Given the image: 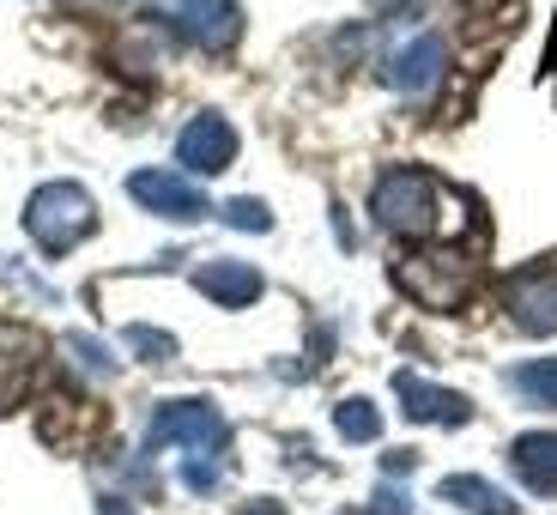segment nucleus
I'll return each instance as SVG.
<instances>
[{
    "mask_svg": "<svg viewBox=\"0 0 557 515\" xmlns=\"http://www.w3.org/2000/svg\"><path fill=\"white\" fill-rule=\"evenodd\" d=\"M370 207H376V224L394 237H431L443 224V182L431 170H388L376 182Z\"/></svg>",
    "mask_w": 557,
    "mask_h": 515,
    "instance_id": "obj_1",
    "label": "nucleus"
},
{
    "mask_svg": "<svg viewBox=\"0 0 557 515\" xmlns=\"http://www.w3.org/2000/svg\"><path fill=\"white\" fill-rule=\"evenodd\" d=\"M91 224H98V207H91V195H85L79 182H49V188H37L30 207H25V231L42 255L79 249V243L91 237Z\"/></svg>",
    "mask_w": 557,
    "mask_h": 515,
    "instance_id": "obj_2",
    "label": "nucleus"
},
{
    "mask_svg": "<svg viewBox=\"0 0 557 515\" xmlns=\"http://www.w3.org/2000/svg\"><path fill=\"white\" fill-rule=\"evenodd\" d=\"M158 13L170 19V25L182 30V37L195 42V49H231L243 30V13H237V0H158Z\"/></svg>",
    "mask_w": 557,
    "mask_h": 515,
    "instance_id": "obj_3",
    "label": "nucleus"
},
{
    "mask_svg": "<svg viewBox=\"0 0 557 515\" xmlns=\"http://www.w3.org/2000/svg\"><path fill=\"white\" fill-rule=\"evenodd\" d=\"M224 418L212 413L207 401H164L158 406V418H152V449H164V443H188L195 455H219L224 449Z\"/></svg>",
    "mask_w": 557,
    "mask_h": 515,
    "instance_id": "obj_4",
    "label": "nucleus"
},
{
    "mask_svg": "<svg viewBox=\"0 0 557 515\" xmlns=\"http://www.w3.org/2000/svg\"><path fill=\"white\" fill-rule=\"evenodd\" d=\"M394 279H400L424 309H455L460 297H467V285H473V273H467L460 255H412Z\"/></svg>",
    "mask_w": 557,
    "mask_h": 515,
    "instance_id": "obj_5",
    "label": "nucleus"
},
{
    "mask_svg": "<svg viewBox=\"0 0 557 515\" xmlns=\"http://www.w3.org/2000/svg\"><path fill=\"white\" fill-rule=\"evenodd\" d=\"M127 195H134L139 207H152L158 219H176V224H195L212 212L195 182L170 176V170H134V176H127Z\"/></svg>",
    "mask_w": 557,
    "mask_h": 515,
    "instance_id": "obj_6",
    "label": "nucleus"
},
{
    "mask_svg": "<svg viewBox=\"0 0 557 515\" xmlns=\"http://www.w3.org/2000/svg\"><path fill=\"white\" fill-rule=\"evenodd\" d=\"M503 304H509V316H516L528 334H552L557 328V267H521V273L503 285Z\"/></svg>",
    "mask_w": 557,
    "mask_h": 515,
    "instance_id": "obj_7",
    "label": "nucleus"
},
{
    "mask_svg": "<svg viewBox=\"0 0 557 515\" xmlns=\"http://www.w3.org/2000/svg\"><path fill=\"white\" fill-rule=\"evenodd\" d=\"M176 158L195 170V176H219V170L237 158V127L224 122V115H195L176 139Z\"/></svg>",
    "mask_w": 557,
    "mask_h": 515,
    "instance_id": "obj_8",
    "label": "nucleus"
},
{
    "mask_svg": "<svg viewBox=\"0 0 557 515\" xmlns=\"http://www.w3.org/2000/svg\"><path fill=\"white\" fill-rule=\"evenodd\" d=\"M443 61H448L443 37H436V30H418L406 49L388 56V85L394 91H431V85L443 79Z\"/></svg>",
    "mask_w": 557,
    "mask_h": 515,
    "instance_id": "obj_9",
    "label": "nucleus"
},
{
    "mask_svg": "<svg viewBox=\"0 0 557 515\" xmlns=\"http://www.w3.org/2000/svg\"><path fill=\"white\" fill-rule=\"evenodd\" d=\"M195 285L212 297V304H224V309H243V304L261 297V273H255L249 261H207L195 273Z\"/></svg>",
    "mask_w": 557,
    "mask_h": 515,
    "instance_id": "obj_10",
    "label": "nucleus"
},
{
    "mask_svg": "<svg viewBox=\"0 0 557 515\" xmlns=\"http://www.w3.org/2000/svg\"><path fill=\"white\" fill-rule=\"evenodd\" d=\"M394 389H400V401H406V418H431V425H460V418H467V401H460V394L431 389V382L412 377V370H400Z\"/></svg>",
    "mask_w": 557,
    "mask_h": 515,
    "instance_id": "obj_11",
    "label": "nucleus"
},
{
    "mask_svg": "<svg viewBox=\"0 0 557 515\" xmlns=\"http://www.w3.org/2000/svg\"><path fill=\"white\" fill-rule=\"evenodd\" d=\"M443 498H448V503H460V510H473V515H516V503H509V491L485 486V479H473V474H455V479H443Z\"/></svg>",
    "mask_w": 557,
    "mask_h": 515,
    "instance_id": "obj_12",
    "label": "nucleus"
},
{
    "mask_svg": "<svg viewBox=\"0 0 557 515\" xmlns=\"http://www.w3.org/2000/svg\"><path fill=\"white\" fill-rule=\"evenodd\" d=\"M516 474L533 491H557V437H521L516 443Z\"/></svg>",
    "mask_w": 557,
    "mask_h": 515,
    "instance_id": "obj_13",
    "label": "nucleus"
},
{
    "mask_svg": "<svg viewBox=\"0 0 557 515\" xmlns=\"http://www.w3.org/2000/svg\"><path fill=\"white\" fill-rule=\"evenodd\" d=\"M509 382H516L521 394H533V401H540V406H557V358L521 364V370H516V377H509Z\"/></svg>",
    "mask_w": 557,
    "mask_h": 515,
    "instance_id": "obj_14",
    "label": "nucleus"
},
{
    "mask_svg": "<svg viewBox=\"0 0 557 515\" xmlns=\"http://www.w3.org/2000/svg\"><path fill=\"white\" fill-rule=\"evenodd\" d=\"M334 425H339V437H351V443H370V437L382 431V418H376V406H370V401H346L334 413Z\"/></svg>",
    "mask_w": 557,
    "mask_h": 515,
    "instance_id": "obj_15",
    "label": "nucleus"
},
{
    "mask_svg": "<svg viewBox=\"0 0 557 515\" xmlns=\"http://www.w3.org/2000/svg\"><path fill=\"white\" fill-rule=\"evenodd\" d=\"M127 346H134V352H146V358H152V364H164V358H176V340H170V334H158V328H139V321H134V328H127Z\"/></svg>",
    "mask_w": 557,
    "mask_h": 515,
    "instance_id": "obj_16",
    "label": "nucleus"
},
{
    "mask_svg": "<svg viewBox=\"0 0 557 515\" xmlns=\"http://www.w3.org/2000/svg\"><path fill=\"white\" fill-rule=\"evenodd\" d=\"M224 224H237V231H267L273 212H267L261 200H231V207H224Z\"/></svg>",
    "mask_w": 557,
    "mask_h": 515,
    "instance_id": "obj_17",
    "label": "nucleus"
},
{
    "mask_svg": "<svg viewBox=\"0 0 557 515\" xmlns=\"http://www.w3.org/2000/svg\"><path fill=\"white\" fill-rule=\"evenodd\" d=\"M67 352L85 364V370H98V377H110V370H115V364H110V352H103L98 340H85V334H67Z\"/></svg>",
    "mask_w": 557,
    "mask_h": 515,
    "instance_id": "obj_18",
    "label": "nucleus"
},
{
    "mask_svg": "<svg viewBox=\"0 0 557 515\" xmlns=\"http://www.w3.org/2000/svg\"><path fill=\"white\" fill-rule=\"evenodd\" d=\"M249 515H278V510H273V503H267V510H249Z\"/></svg>",
    "mask_w": 557,
    "mask_h": 515,
    "instance_id": "obj_19",
    "label": "nucleus"
},
{
    "mask_svg": "<svg viewBox=\"0 0 557 515\" xmlns=\"http://www.w3.org/2000/svg\"><path fill=\"white\" fill-rule=\"evenodd\" d=\"M473 7H485V0H473Z\"/></svg>",
    "mask_w": 557,
    "mask_h": 515,
    "instance_id": "obj_20",
    "label": "nucleus"
}]
</instances>
